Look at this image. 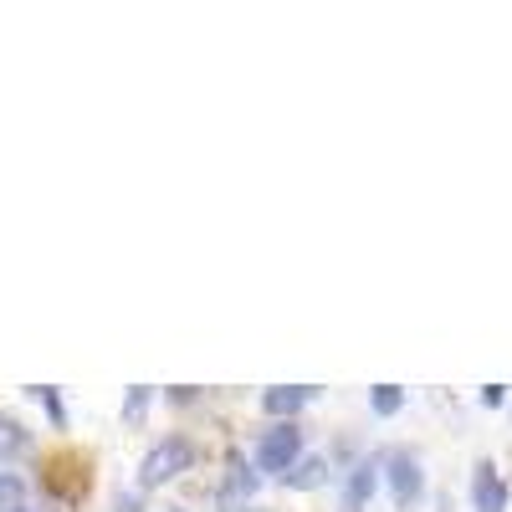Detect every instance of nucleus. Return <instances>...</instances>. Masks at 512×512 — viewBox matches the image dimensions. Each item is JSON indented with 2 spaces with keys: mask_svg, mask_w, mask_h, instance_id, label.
Wrapping results in <instances>:
<instances>
[{
  "mask_svg": "<svg viewBox=\"0 0 512 512\" xmlns=\"http://www.w3.org/2000/svg\"><path fill=\"white\" fill-rule=\"evenodd\" d=\"M21 497H26V482L0 466V512H21Z\"/></svg>",
  "mask_w": 512,
  "mask_h": 512,
  "instance_id": "obj_9",
  "label": "nucleus"
},
{
  "mask_svg": "<svg viewBox=\"0 0 512 512\" xmlns=\"http://www.w3.org/2000/svg\"><path fill=\"white\" fill-rule=\"evenodd\" d=\"M21 512H26V507H21Z\"/></svg>",
  "mask_w": 512,
  "mask_h": 512,
  "instance_id": "obj_16",
  "label": "nucleus"
},
{
  "mask_svg": "<svg viewBox=\"0 0 512 512\" xmlns=\"http://www.w3.org/2000/svg\"><path fill=\"white\" fill-rule=\"evenodd\" d=\"M231 512H251V507H231Z\"/></svg>",
  "mask_w": 512,
  "mask_h": 512,
  "instance_id": "obj_14",
  "label": "nucleus"
},
{
  "mask_svg": "<svg viewBox=\"0 0 512 512\" xmlns=\"http://www.w3.org/2000/svg\"><path fill=\"white\" fill-rule=\"evenodd\" d=\"M313 400V390H303V384H272V390L262 395V410L272 415V420H287V415H297Z\"/></svg>",
  "mask_w": 512,
  "mask_h": 512,
  "instance_id": "obj_5",
  "label": "nucleus"
},
{
  "mask_svg": "<svg viewBox=\"0 0 512 512\" xmlns=\"http://www.w3.org/2000/svg\"><path fill=\"white\" fill-rule=\"evenodd\" d=\"M26 436H21V425H11V420H0V451H16Z\"/></svg>",
  "mask_w": 512,
  "mask_h": 512,
  "instance_id": "obj_12",
  "label": "nucleus"
},
{
  "mask_svg": "<svg viewBox=\"0 0 512 512\" xmlns=\"http://www.w3.org/2000/svg\"><path fill=\"white\" fill-rule=\"evenodd\" d=\"M282 482H287L292 492H313V487H323V482H328V461H323V456H303V461H297Z\"/></svg>",
  "mask_w": 512,
  "mask_h": 512,
  "instance_id": "obj_6",
  "label": "nucleus"
},
{
  "mask_svg": "<svg viewBox=\"0 0 512 512\" xmlns=\"http://www.w3.org/2000/svg\"><path fill=\"white\" fill-rule=\"evenodd\" d=\"M231 492H236V497L251 492V472H246V461H241V456H231Z\"/></svg>",
  "mask_w": 512,
  "mask_h": 512,
  "instance_id": "obj_10",
  "label": "nucleus"
},
{
  "mask_svg": "<svg viewBox=\"0 0 512 512\" xmlns=\"http://www.w3.org/2000/svg\"><path fill=\"white\" fill-rule=\"evenodd\" d=\"M400 405H405L400 384H374V390H369V410H374V415H395Z\"/></svg>",
  "mask_w": 512,
  "mask_h": 512,
  "instance_id": "obj_8",
  "label": "nucleus"
},
{
  "mask_svg": "<svg viewBox=\"0 0 512 512\" xmlns=\"http://www.w3.org/2000/svg\"><path fill=\"white\" fill-rule=\"evenodd\" d=\"M507 395H502V384H487V390H482V405H502Z\"/></svg>",
  "mask_w": 512,
  "mask_h": 512,
  "instance_id": "obj_13",
  "label": "nucleus"
},
{
  "mask_svg": "<svg viewBox=\"0 0 512 512\" xmlns=\"http://www.w3.org/2000/svg\"><path fill=\"white\" fill-rule=\"evenodd\" d=\"M384 472H379V461H359L354 466V477H349V502L354 507H364L369 497H374V482H379Z\"/></svg>",
  "mask_w": 512,
  "mask_h": 512,
  "instance_id": "obj_7",
  "label": "nucleus"
},
{
  "mask_svg": "<svg viewBox=\"0 0 512 512\" xmlns=\"http://www.w3.org/2000/svg\"><path fill=\"white\" fill-rule=\"evenodd\" d=\"M297 451H303V431H297V420H277L272 431H262V441H256V466H262V472H282L287 477L292 466L303 461Z\"/></svg>",
  "mask_w": 512,
  "mask_h": 512,
  "instance_id": "obj_2",
  "label": "nucleus"
},
{
  "mask_svg": "<svg viewBox=\"0 0 512 512\" xmlns=\"http://www.w3.org/2000/svg\"><path fill=\"white\" fill-rule=\"evenodd\" d=\"M379 472H384V482H390L395 507H415V502H420L425 477H420V461H415V451H390V456L379 461Z\"/></svg>",
  "mask_w": 512,
  "mask_h": 512,
  "instance_id": "obj_3",
  "label": "nucleus"
},
{
  "mask_svg": "<svg viewBox=\"0 0 512 512\" xmlns=\"http://www.w3.org/2000/svg\"><path fill=\"white\" fill-rule=\"evenodd\" d=\"M190 461H195V446H190L185 436H164V441H154L149 456L139 461V487L154 492V487H164V482H175L180 472H190Z\"/></svg>",
  "mask_w": 512,
  "mask_h": 512,
  "instance_id": "obj_1",
  "label": "nucleus"
},
{
  "mask_svg": "<svg viewBox=\"0 0 512 512\" xmlns=\"http://www.w3.org/2000/svg\"><path fill=\"white\" fill-rule=\"evenodd\" d=\"M144 410H149V390H134L123 405V420H144Z\"/></svg>",
  "mask_w": 512,
  "mask_h": 512,
  "instance_id": "obj_11",
  "label": "nucleus"
},
{
  "mask_svg": "<svg viewBox=\"0 0 512 512\" xmlns=\"http://www.w3.org/2000/svg\"><path fill=\"white\" fill-rule=\"evenodd\" d=\"M169 512H180V507H169Z\"/></svg>",
  "mask_w": 512,
  "mask_h": 512,
  "instance_id": "obj_15",
  "label": "nucleus"
},
{
  "mask_svg": "<svg viewBox=\"0 0 512 512\" xmlns=\"http://www.w3.org/2000/svg\"><path fill=\"white\" fill-rule=\"evenodd\" d=\"M472 507L477 512H507V482L492 461H482L477 477H472Z\"/></svg>",
  "mask_w": 512,
  "mask_h": 512,
  "instance_id": "obj_4",
  "label": "nucleus"
}]
</instances>
